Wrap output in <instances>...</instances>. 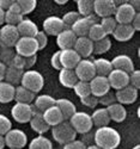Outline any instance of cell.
Returning <instances> with one entry per match:
<instances>
[{"instance_id": "cell-30", "label": "cell", "mask_w": 140, "mask_h": 149, "mask_svg": "<svg viewBox=\"0 0 140 149\" xmlns=\"http://www.w3.org/2000/svg\"><path fill=\"white\" fill-rule=\"evenodd\" d=\"M56 103V99L53 98L52 95L49 94H40L35 97L34 102H32V105L40 111V112H43V111H46L47 109L54 106Z\"/></svg>"}, {"instance_id": "cell-53", "label": "cell", "mask_w": 140, "mask_h": 149, "mask_svg": "<svg viewBox=\"0 0 140 149\" xmlns=\"http://www.w3.org/2000/svg\"><path fill=\"white\" fill-rule=\"evenodd\" d=\"M80 141H82L86 147L94 144V131L91 130V131H89V132H86V134H83V137H82Z\"/></svg>"}, {"instance_id": "cell-15", "label": "cell", "mask_w": 140, "mask_h": 149, "mask_svg": "<svg viewBox=\"0 0 140 149\" xmlns=\"http://www.w3.org/2000/svg\"><path fill=\"white\" fill-rule=\"evenodd\" d=\"M115 98H116V103L121 105H131L136 102L138 99V90H135L132 86H126V87L115 91Z\"/></svg>"}, {"instance_id": "cell-9", "label": "cell", "mask_w": 140, "mask_h": 149, "mask_svg": "<svg viewBox=\"0 0 140 149\" xmlns=\"http://www.w3.org/2000/svg\"><path fill=\"white\" fill-rule=\"evenodd\" d=\"M19 32L17 30V26L4 24L0 26V44H3L7 48H13L17 41L19 40Z\"/></svg>"}, {"instance_id": "cell-45", "label": "cell", "mask_w": 140, "mask_h": 149, "mask_svg": "<svg viewBox=\"0 0 140 149\" xmlns=\"http://www.w3.org/2000/svg\"><path fill=\"white\" fill-rule=\"evenodd\" d=\"M34 38H35V41L37 43V47H39V50H42V49H44L47 47V44H48V36L42 30L37 31V33L35 35Z\"/></svg>"}, {"instance_id": "cell-23", "label": "cell", "mask_w": 140, "mask_h": 149, "mask_svg": "<svg viewBox=\"0 0 140 149\" xmlns=\"http://www.w3.org/2000/svg\"><path fill=\"white\" fill-rule=\"evenodd\" d=\"M17 30L20 37H35V35L39 31V28H37V24L35 22L24 17L17 25Z\"/></svg>"}, {"instance_id": "cell-34", "label": "cell", "mask_w": 140, "mask_h": 149, "mask_svg": "<svg viewBox=\"0 0 140 149\" xmlns=\"http://www.w3.org/2000/svg\"><path fill=\"white\" fill-rule=\"evenodd\" d=\"M23 72L24 70H20V69L11 67V66H7L6 67V72H5V77H4V81L11 84L12 86H15L16 87V86H18L20 84Z\"/></svg>"}, {"instance_id": "cell-33", "label": "cell", "mask_w": 140, "mask_h": 149, "mask_svg": "<svg viewBox=\"0 0 140 149\" xmlns=\"http://www.w3.org/2000/svg\"><path fill=\"white\" fill-rule=\"evenodd\" d=\"M94 62V66L96 69V75L99 77H108L109 73L113 70V66H111V62L108 58L104 57H98L92 60Z\"/></svg>"}, {"instance_id": "cell-7", "label": "cell", "mask_w": 140, "mask_h": 149, "mask_svg": "<svg viewBox=\"0 0 140 149\" xmlns=\"http://www.w3.org/2000/svg\"><path fill=\"white\" fill-rule=\"evenodd\" d=\"M74 73L79 81L89 82L91 79H94L96 77V69H95L92 60L82 58L79 61V63L77 65V67L74 68Z\"/></svg>"}, {"instance_id": "cell-20", "label": "cell", "mask_w": 140, "mask_h": 149, "mask_svg": "<svg viewBox=\"0 0 140 149\" xmlns=\"http://www.w3.org/2000/svg\"><path fill=\"white\" fill-rule=\"evenodd\" d=\"M77 40V36L71 29H63L58 36H56V44L60 48V50L65 49H73V45Z\"/></svg>"}, {"instance_id": "cell-28", "label": "cell", "mask_w": 140, "mask_h": 149, "mask_svg": "<svg viewBox=\"0 0 140 149\" xmlns=\"http://www.w3.org/2000/svg\"><path fill=\"white\" fill-rule=\"evenodd\" d=\"M29 124H30V128L37 135H44L48 130H50V127L44 122L42 117V112H36L35 115H32Z\"/></svg>"}, {"instance_id": "cell-42", "label": "cell", "mask_w": 140, "mask_h": 149, "mask_svg": "<svg viewBox=\"0 0 140 149\" xmlns=\"http://www.w3.org/2000/svg\"><path fill=\"white\" fill-rule=\"evenodd\" d=\"M16 3L19 6L23 16H27V15L31 13V12L37 6V1H36V0H16Z\"/></svg>"}, {"instance_id": "cell-8", "label": "cell", "mask_w": 140, "mask_h": 149, "mask_svg": "<svg viewBox=\"0 0 140 149\" xmlns=\"http://www.w3.org/2000/svg\"><path fill=\"white\" fill-rule=\"evenodd\" d=\"M11 116L17 123H29L32 117V104L16 103L11 109Z\"/></svg>"}, {"instance_id": "cell-1", "label": "cell", "mask_w": 140, "mask_h": 149, "mask_svg": "<svg viewBox=\"0 0 140 149\" xmlns=\"http://www.w3.org/2000/svg\"><path fill=\"white\" fill-rule=\"evenodd\" d=\"M120 143L121 135L109 125L97 128L94 132V144L102 149H116Z\"/></svg>"}, {"instance_id": "cell-27", "label": "cell", "mask_w": 140, "mask_h": 149, "mask_svg": "<svg viewBox=\"0 0 140 149\" xmlns=\"http://www.w3.org/2000/svg\"><path fill=\"white\" fill-rule=\"evenodd\" d=\"M107 112L109 115L110 120H114L116 123H122L126 118H127V110L123 105L119 104V103H114L110 106L106 107Z\"/></svg>"}, {"instance_id": "cell-6", "label": "cell", "mask_w": 140, "mask_h": 149, "mask_svg": "<svg viewBox=\"0 0 140 149\" xmlns=\"http://www.w3.org/2000/svg\"><path fill=\"white\" fill-rule=\"evenodd\" d=\"M13 50L17 55L23 57H28L32 55H37L39 47L34 37H19V40L13 47Z\"/></svg>"}, {"instance_id": "cell-39", "label": "cell", "mask_w": 140, "mask_h": 149, "mask_svg": "<svg viewBox=\"0 0 140 149\" xmlns=\"http://www.w3.org/2000/svg\"><path fill=\"white\" fill-rule=\"evenodd\" d=\"M15 55H16V53L13 50V48H7L3 44H0V62L4 63L6 67L10 66Z\"/></svg>"}, {"instance_id": "cell-14", "label": "cell", "mask_w": 140, "mask_h": 149, "mask_svg": "<svg viewBox=\"0 0 140 149\" xmlns=\"http://www.w3.org/2000/svg\"><path fill=\"white\" fill-rule=\"evenodd\" d=\"M73 50L80 56V58H89L94 54V42L87 37H77Z\"/></svg>"}, {"instance_id": "cell-41", "label": "cell", "mask_w": 140, "mask_h": 149, "mask_svg": "<svg viewBox=\"0 0 140 149\" xmlns=\"http://www.w3.org/2000/svg\"><path fill=\"white\" fill-rule=\"evenodd\" d=\"M73 91L79 99H82L84 97H87L89 94H91L90 85H89V82H85V81H78L73 86Z\"/></svg>"}, {"instance_id": "cell-12", "label": "cell", "mask_w": 140, "mask_h": 149, "mask_svg": "<svg viewBox=\"0 0 140 149\" xmlns=\"http://www.w3.org/2000/svg\"><path fill=\"white\" fill-rule=\"evenodd\" d=\"M97 17L92 13L89 17H80L75 20V23L71 26V30L74 32V35L77 37H87L89 30H90L92 24H96Z\"/></svg>"}, {"instance_id": "cell-32", "label": "cell", "mask_w": 140, "mask_h": 149, "mask_svg": "<svg viewBox=\"0 0 140 149\" xmlns=\"http://www.w3.org/2000/svg\"><path fill=\"white\" fill-rule=\"evenodd\" d=\"M36 94L30 92L29 90L24 88L23 86L18 85L16 86V91H15V99L13 100L16 103H22V104H32Z\"/></svg>"}, {"instance_id": "cell-31", "label": "cell", "mask_w": 140, "mask_h": 149, "mask_svg": "<svg viewBox=\"0 0 140 149\" xmlns=\"http://www.w3.org/2000/svg\"><path fill=\"white\" fill-rule=\"evenodd\" d=\"M16 87L6 81H0V103L7 104L13 102Z\"/></svg>"}, {"instance_id": "cell-47", "label": "cell", "mask_w": 140, "mask_h": 149, "mask_svg": "<svg viewBox=\"0 0 140 149\" xmlns=\"http://www.w3.org/2000/svg\"><path fill=\"white\" fill-rule=\"evenodd\" d=\"M11 129H12V122L8 119L7 116L0 113V135L4 136Z\"/></svg>"}, {"instance_id": "cell-35", "label": "cell", "mask_w": 140, "mask_h": 149, "mask_svg": "<svg viewBox=\"0 0 140 149\" xmlns=\"http://www.w3.org/2000/svg\"><path fill=\"white\" fill-rule=\"evenodd\" d=\"M28 149H53V143L46 136L37 135L35 139L29 142Z\"/></svg>"}, {"instance_id": "cell-55", "label": "cell", "mask_w": 140, "mask_h": 149, "mask_svg": "<svg viewBox=\"0 0 140 149\" xmlns=\"http://www.w3.org/2000/svg\"><path fill=\"white\" fill-rule=\"evenodd\" d=\"M13 1L15 0H0V8L4 10V11L8 10V7L13 4Z\"/></svg>"}, {"instance_id": "cell-18", "label": "cell", "mask_w": 140, "mask_h": 149, "mask_svg": "<svg viewBox=\"0 0 140 149\" xmlns=\"http://www.w3.org/2000/svg\"><path fill=\"white\" fill-rule=\"evenodd\" d=\"M80 60V56L73 49L60 50V63L63 69H74Z\"/></svg>"}, {"instance_id": "cell-43", "label": "cell", "mask_w": 140, "mask_h": 149, "mask_svg": "<svg viewBox=\"0 0 140 149\" xmlns=\"http://www.w3.org/2000/svg\"><path fill=\"white\" fill-rule=\"evenodd\" d=\"M78 18H80V16H79V13L77 11H68L61 17V20L63 23L65 29H71V26L75 23V20H77Z\"/></svg>"}, {"instance_id": "cell-24", "label": "cell", "mask_w": 140, "mask_h": 149, "mask_svg": "<svg viewBox=\"0 0 140 149\" xmlns=\"http://www.w3.org/2000/svg\"><path fill=\"white\" fill-rule=\"evenodd\" d=\"M23 18H24V16L22 15V11L15 0L13 4L8 7V10L5 11V24L17 26Z\"/></svg>"}, {"instance_id": "cell-3", "label": "cell", "mask_w": 140, "mask_h": 149, "mask_svg": "<svg viewBox=\"0 0 140 149\" xmlns=\"http://www.w3.org/2000/svg\"><path fill=\"white\" fill-rule=\"evenodd\" d=\"M50 130H52V136L54 141H56L62 146L77 139V132L74 131L68 120L61 122L58 125L50 128Z\"/></svg>"}, {"instance_id": "cell-10", "label": "cell", "mask_w": 140, "mask_h": 149, "mask_svg": "<svg viewBox=\"0 0 140 149\" xmlns=\"http://www.w3.org/2000/svg\"><path fill=\"white\" fill-rule=\"evenodd\" d=\"M116 10V3L114 0H94V15L102 19L113 17Z\"/></svg>"}, {"instance_id": "cell-26", "label": "cell", "mask_w": 140, "mask_h": 149, "mask_svg": "<svg viewBox=\"0 0 140 149\" xmlns=\"http://www.w3.org/2000/svg\"><path fill=\"white\" fill-rule=\"evenodd\" d=\"M90 117H91V120H92V125L96 127V128L107 127V125H109V123L111 122L106 107L95 109L94 112L90 115Z\"/></svg>"}, {"instance_id": "cell-44", "label": "cell", "mask_w": 140, "mask_h": 149, "mask_svg": "<svg viewBox=\"0 0 140 149\" xmlns=\"http://www.w3.org/2000/svg\"><path fill=\"white\" fill-rule=\"evenodd\" d=\"M114 103H116V98H115V92L111 90L107 92L104 95L98 98V104L102 105V107H108Z\"/></svg>"}, {"instance_id": "cell-21", "label": "cell", "mask_w": 140, "mask_h": 149, "mask_svg": "<svg viewBox=\"0 0 140 149\" xmlns=\"http://www.w3.org/2000/svg\"><path fill=\"white\" fill-rule=\"evenodd\" d=\"M134 35H135V30L132 28L131 24H117L116 29L114 30L111 36L117 42H127L132 40Z\"/></svg>"}, {"instance_id": "cell-57", "label": "cell", "mask_w": 140, "mask_h": 149, "mask_svg": "<svg viewBox=\"0 0 140 149\" xmlns=\"http://www.w3.org/2000/svg\"><path fill=\"white\" fill-rule=\"evenodd\" d=\"M5 72H6V66H5L4 63H1V62H0V81H4Z\"/></svg>"}, {"instance_id": "cell-17", "label": "cell", "mask_w": 140, "mask_h": 149, "mask_svg": "<svg viewBox=\"0 0 140 149\" xmlns=\"http://www.w3.org/2000/svg\"><path fill=\"white\" fill-rule=\"evenodd\" d=\"M43 32L50 36H58L65 26H63V23L61 20V17H58V16H50V17H47L44 20H43Z\"/></svg>"}, {"instance_id": "cell-63", "label": "cell", "mask_w": 140, "mask_h": 149, "mask_svg": "<svg viewBox=\"0 0 140 149\" xmlns=\"http://www.w3.org/2000/svg\"><path fill=\"white\" fill-rule=\"evenodd\" d=\"M7 149H13V148H7Z\"/></svg>"}, {"instance_id": "cell-58", "label": "cell", "mask_w": 140, "mask_h": 149, "mask_svg": "<svg viewBox=\"0 0 140 149\" xmlns=\"http://www.w3.org/2000/svg\"><path fill=\"white\" fill-rule=\"evenodd\" d=\"M5 24V11L0 8V26H3Z\"/></svg>"}, {"instance_id": "cell-61", "label": "cell", "mask_w": 140, "mask_h": 149, "mask_svg": "<svg viewBox=\"0 0 140 149\" xmlns=\"http://www.w3.org/2000/svg\"><path fill=\"white\" fill-rule=\"evenodd\" d=\"M86 149H102V148L97 147L96 144H91V146H87V147H86Z\"/></svg>"}, {"instance_id": "cell-52", "label": "cell", "mask_w": 140, "mask_h": 149, "mask_svg": "<svg viewBox=\"0 0 140 149\" xmlns=\"http://www.w3.org/2000/svg\"><path fill=\"white\" fill-rule=\"evenodd\" d=\"M36 62H37V55H32V56L24 57V70L31 69V68L35 66Z\"/></svg>"}, {"instance_id": "cell-37", "label": "cell", "mask_w": 140, "mask_h": 149, "mask_svg": "<svg viewBox=\"0 0 140 149\" xmlns=\"http://www.w3.org/2000/svg\"><path fill=\"white\" fill-rule=\"evenodd\" d=\"M110 48H111V40L107 36L97 42H94V54L103 55L110 50Z\"/></svg>"}, {"instance_id": "cell-40", "label": "cell", "mask_w": 140, "mask_h": 149, "mask_svg": "<svg viewBox=\"0 0 140 149\" xmlns=\"http://www.w3.org/2000/svg\"><path fill=\"white\" fill-rule=\"evenodd\" d=\"M98 23H99V25L102 26V29L104 30V32H106L107 36L108 35H113L114 30H115L116 26H117V23H116L115 19H114V17L102 18V19H99Z\"/></svg>"}, {"instance_id": "cell-46", "label": "cell", "mask_w": 140, "mask_h": 149, "mask_svg": "<svg viewBox=\"0 0 140 149\" xmlns=\"http://www.w3.org/2000/svg\"><path fill=\"white\" fill-rule=\"evenodd\" d=\"M128 85L139 91V88H140V70L134 69L132 73L128 74Z\"/></svg>"}, {"instance_id": "cell-5", "label": "cell", "mask_w": 140, "mask_h": 149, "mask_svg": "<svg viewBox=\"0 0 140 149\" xmlns=\"http://www.w3.org/2000/svg\"><path fill=\"white\" fill-rule=\"evenodd\" d=\"M5 146L13 149H24L28 144V136L20 129H11L4 135Z\"/></svg>"}, {"instance_id": "cell-11", "label": "cell", "mask_w": 140, "mask_h": 149, "mask_svg": "<svg viewBox=\"0 0 140 149\" xmlns=\"http://www.w3.org/2000/svg\"><path fill=\"white\" fill-rule=\"evenodd\" d=\"M136 15V11L128 4V1H123L120 5H116L114 19L117 24H131L134 16Z\"/></svg>"}, {"instance_id": "cell-49", "label": "cell", "mask_w": 140, "mask_h": 149, "mask_svg": "<svg viewBox=\"0 0 140 149\" xmlns=\"http://www.w3.org/2000/svg\"><path fill=\"white\" fill-rule=\"evenodd\" d=\"M62 149H86V146L80 141V140H73L66 144H63Z\"/></svg>"}, {"instance_id": "cell-22", "label": "cell", "mask_w": 140, "mask_h": 149, "mask_svg": "<svg viewBox=\"0 0 140 149\" xmlns=\"http://www.w3.org/2000/svg\"><path fill=\"white\" fill-rule=\"evenodd\" d=\"M55 105L60 110L63 120H68L75 112H77V107H75L74 103L72 100H70V99H67V98L56 99Z\"/></svg>"}, {"instance_id": "cell-38", "label": "cell", "mask_w": 140, "mask_h": 149, "mask_svg": "<svg viewBox=\"0 0 140 149\" xmlns=\"http://www.w3.org/2000/svg\"><path fill=\"white\" fill-rule=\"evenodd\" d=\"M107 37L104 30L102 29V26L99 25V23H96V24H92L90 30H89V33H87V38H90L92 42H97L102 38Z\"/></svg>"}, {"instance_id": "cell-60", "label": "cell", "mask_w": 140, "mask_h": 149, "mask_svg": "<svg viewBox=\"0 0 140 149\" xmlns=\"http://www.w3.org/2000/svg\"><path fill=\"white\" fill-rule=\"evenodd\" d=\"M55 4H59V5H66V4H67V0H55Z\"/></svg>"}, {"instance_id": "cell-19", "label": "cell", "mask_w": 140, "mask_h": 149, "mask_svg": "<svg viewBox=\"0 0 140 149\" xmlns=\"http://www.w3.org/2000/svg\"><path fill=\"white\" fill-rule=\"evenodd\" d=\"M111 66L113 69H117V70H122L127 74L132 73L135 68H134V63H133V60L128 56V55H125V54H120L116 55L111 61Z\"/></svg>"}, {"instance_id": "cell-51", "label": "cell", "mask_w": 140, "mask_h": 149, "mask_svg": "<svg viewBox=\"0 0 140 149\" xmlns=\"http://www.w3.org/2000/svg\"><path fill=\"white\" fill-rule=\"evenodd\" d=\"M50 65H52V67L56 70H61L62 67H61V63H60V50L55 52L52 57H50Z\"/></svg>"}, {"instance_id": "cell-4", "label": "cell", "mask_w": 140, "mask_h": 149, "mask_svg": "<svg viewBox=\"0 0 140 149\" xmlns=\"http://www.w3.org/2000/svg\"><path fill=\"white\" fill-rule=\"evenodd\" d=\"M68 122L72 125V128L74 129V131L80 135L91 131L94 128L91 117L87 112H85V111H77V112L68 119Z\"/></svg>"}, {"instance_id": "cell-16", "label": "cell", "mask_w": 140, "mask_h": 149, "mask_svg": "<svg viewBox=\"0 0 140 149\" xmlns=\"http://www.w3.org/2000/svg\"><path fill=\"white\" fill-rule=\"evenodd\" d=\"M89 85H90L91 94L95 95L96 98H99L102 95H104L107 92L110 91V86H109L107 77L96 75L94 79H91L90 81H89Z\"/></svg>"}, {"instance_id": "cell-29", "label": "cell", "mask_w": 140, "mask_h": 149, "mask_svg": "<svg viewBox=\"0 0 140 149\" xmlns=\"http://www.w3.org/2000/svg\"><path fill=\"white\" fill-rule=\"evenodd\" d=\"M59 81L66 88H73V86L79 80L74 73V69H61L59 70Z\"/></svg>"}, {"instance_id": "cell-36", "label": "cell", "mask_w": 140, "mask_h": 149, "mask_svg": "<svg viewBox=\"0 0 140 149\" xmlns=\"http://www.w3.org/2000/svg\"><path fill=\"white\" fill-rule=\"evenodd\" d=\"M75 4L80 17H89L94 13V0H77Z\"/></svg>"}, {"instance_id": "cell-56", "label": "cell", "mask_w": 140, "mask_h": 149, "mask_svg": "<svg viewBox=\"0 0 140 149\" xmlns=\"http://www.w3.org/2000/svg\"><path fill=\"white\" fill-rule=\"evenodd\" d=\"M128 4H129L136 12H139V7H140V1H139V0H131V1H128Z\"/></svg>"}, {"instance_id": "cell-54", "label": "cell", "mask_w": 140, "mask_h": 149, "mask_svg": "<svg viewBox=\"0 0 140 149\" xmlns=\"http://www.w3.org/2000/svg\"><path fill=\"white\" fill-rule=\"evenodd\" d=\"M131 25L135 30V32L140 30V13H139V12H136V15L134 16L133 20L131 22Z\"/></svg>"}, {"instance_id": "cell-25", "label": "cell", "mask_w": 140, "mask_h": 149, "mask_svg": "<svg viewBox=\"0 0 140 149\" xmlns=\"http://www.w3.org/2000/svg\"><path fill=\"white\" fill-rule=\"evenodd\" d=\"M42 117L44 119V122L48 124L50 128H53L58 124H60L61 122H63V118H62V115L60 112V110L56 107V105L52 106L47 109L46 111L42 112Z\"/></svg>"}, {"instance_id": "cell-62", "label": "cell", "mask_w": 140, "mask_h": 149, "mask_svg": "<svg viewBox=\"0 0 140 149\" xmlns=\"http://www.w3.org/2000/svg\"><path fill=\"white\" fill-rule=\"evenodd\" d=\"M132 149H140V144H135V146H134Z\"/></svg>"}, {"instance_id": "cell-13", "label": "cell", "mask_w": 140, "mask_h": 149, "mask_svg": "<svg viewBox=\"0 0 140 149\" xmlns=\"http://www.w3.org/2000/svg\"><path fill=\"white\" fill-rule=\"evenodd\" d=\"M107 79L110 86V90H114V91H119L126 87V86H128V74L122 70L113 69L107 77Z\"/></svg>"}, {"instance_id": "cell-2", "label": "cell", "mask_w": 140, "mask_h": 149, "mask_svg": "<svg viewBox=\"0 0 140 149\" xmlns=\"http://www.w3.org/2000/svg\"><path fill=\"white\" fill-rule=\"evenodd\" d=\"M19 85L36 94L40 91H42L43 86H44V78L40 72H37L35 69L24 70Z\"/></svg>"}, {"instance_id": "cell-48", "label": "cell", "mask_w": 140, "mask_h": 149, "mask_svg": "<svg viewBox=\"0 0 140 149\" xmlns=\"http://www.w3.org/2000/svg\"><path fill=\"white\" fill-rule=\"evenodd\" d=\"M80 103L83 106H86L89 109H96V106L98 105V98H96L92 94H89L87 97L80 99Z\"/></svg>"}, {"instance_id": "cell-59", "label": "cell", "mask_w": 140, "mask_h": 149, "mask_svg": "<svg viewBox=\"0 0 140 149\" xmlns=\"http://www.w3.org/2000/svg\"><path fill=\"white\" fill-rule=\"evenodd\" d=\"M6 146H5V141H4V136L0 135V149H4Z\"/></svg>"}, {"instance_id": "cell-50", "label": "cell", "mask_w": 140, "mask_h": 149, "mask_svg": "<svg viewBox=\"0 0 140 149\" xmlns=\"http://www.w3.org/2000/svg\"><path fill=\"white\" fill-rule=\"evenodd\" d=\"M10 66L13 68H17V69H20V70H24V57L16 54L15 57L12 58Z\"/></svg>"}]
</instances>
